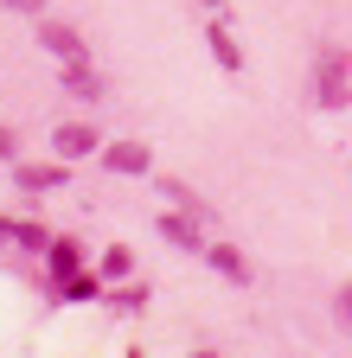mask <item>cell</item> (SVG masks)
Listing matches in <instances>:
<instances>
[{"mask_svg": "<svg viewBox=\"0 0 352 358\" xmlns=\"http://www.w3.org/2000/svg\"><path fill=\"white\" fill-rule=\"evenodd\" d=\"M205 7H211V13H218V7H225V0H205Z\"/></svg>", "mask_w": 352, "mask_h": 358, "instance_id": "cell-18", "label": "cell"}, {"mask_svg": "<svg viewBox=\"0 0 352 358\" xmlns=\"http://www.w3.org/2000/svg\"><path fill=\"white\" fill-rule=\"evenodd\" d=\"M333 307H339V320H346V327H352V282H346V288H339V294H333Z\"/></svg>", "mask_w": 352, "mask_h": 358, "instance_id": "cell-15", "label": "cell"}, {"mask_svg": "<svg viewBox=\"0 0 352 358\" xmlns=\"http://www.w3.org/2000/svg\"><path fill=\"white\" fill-rule=\"evenodd\" d=\"M115 307H122V313H141V307H148V288H141V282H128V288L115 294Z\"/></svg>", "mask_w": 352, "mask_h": 358, "instance_id": "cell-14", "label": "cell"}, {"mask_svg": "<svg viewBox=\"0 0 352 358\" xmlns=\"http://www.w3.org/2000/svg\"><path fill=\"white\" fill-rule=\"evenodd\" d=\"M38 45H45L58 64H83V58H90V52H83V38H77L71 26H58V20H45V26H38Z\"/></svg>", "mask_w": 352, "mask_h": 358, "instance_id": "cell-1", "label": "cell"}, {"mask_svg": "<svg viewBox=\"0 0 352 358\" xmlns=\"http://www.w3.org/2000/svg\"><path fill=\"white\" fill-rule=\"evenodd\" d=\"M64 90H71V96H83V103H97V96H103V83H97L90 64H64Z\"/></svg>", "mask_w": 352, "mask_h": 358, "instance_id": "cell-9", "label": "cell"}, {"mask_svg": "<svg viewBox=\"0 0 352 358\" xmlns=\"http://www.w3.org/2000/svg\"><path fill=\"white\" fill-rule=\"evenodd\" d=\"M167 199L180 205V211H192V217H205V211H211V205H205V199H199L192 186H180V179H167Z\"/></svg>", "mask_w": 352, "mask_h": 358, "instance_id": "cell-13", "label": "cell"}, {"mask_svg": "<svg viewBox=\"0 0 352 358\" xmlns=\"http://www.w3.org/2000/svg\"><path fill=\"white\" fill-rule=\"evenodd\" d=\"M103 166H109V173H148L154 154H148L141 141H109V148H103Z\"/></svg>", "mask_w": 352, "mask_h": 358, "instance_id": "cell-3", "label": "cell"}, {"mask_svg": "<svg viewBox=\"0 0 352 358\" xmlns=\"http://www.w3.org/2000/svg\"><path fill=\"white\" fill-rule=\"evenodd\" d=\"M205 38H211V58L225 64V71H237V64H244V52H237V38H231V26H225V20H211V32H205Z\"/></svg>", "mask_w": 352, "mask_h": 358, "instance_id": "cell-7", "label": "cell"}, {"mask_svg": "<svg viewBox=\"0 0 352 358\" xmlns=\"http://www.w3.org/2000/svg\"><path fill=\"white\" fill-rule=\"evenodd\" d=\"M192 358H218V352H192Z\"/></svg>", "mask_w": 352, "mask_h": 358, "instance_id": "cell-19", "label": "cell"}, {"mask_svg": "<svg viewBox=\"0 0 352 358\" xmlns=\"http://www.w3.org/2000/svg\"><path fill=\"white\" fill-rule=\"evenodd\" d=\"M58 294H64V301H97V294H103V275L77 268V275H64V282H58Z\"/></svg>", "mask_w": 352, "mask_h": 358, "instance_id": "cell-11", "label": "cell"}, {"mask_svg": "<svg viewBox=\"0 0 352 358\" xmlns=\"http://www.w3.org/2000/svg\"><path fill=\"white\" fill-rule=\"evenodd\" d=\"M20 186H26V192H64L71 173H64V166H26V160H20Z\"/></svg>", "mask_w": 352, "mask_h": 358, "instance_id": "cell-6", "label": "cell"}, {"mask_svg": "<svg viewBox=\"0 0 352 358\" xmlns=\"http://www.w3.org/2000/svg\"><path fill=\"white\" fill-rule=\"evenodd\" d=\"M52 148H58L64 160H83V154H97L103 141H97V128H90V122H64V128L52 134Z\"/></svg>", "mask_w": 352, "mask_h": 358, "instance_id": "cell-2", "label": "cell"}, {"mask_svg": "<svg viewBox=\"0 0 352 358\" xmlns=\"http://www.w3.org/2000/svg\"><path fill=\"white\" fill-rule=\"evenodd\" d=\"M160 237H167V243H180L186 256H205V243H199V224H192V211H167V217H160Z\"/></svg>", "mask_w": 352, "mask_h": 358, "instance_id": "cell-4", "label": "cell"}, {"mask_svg": "<svg viewBox=\"0 0 352 358\" xmlns=\"http://www.w3.org/2000/svg\"><path fill=\"white\" fill-rule=\"evenodd\" d=\"M205 262L218 268V275H231V282H244V275H250V262H244L231 243H211V250H205Z\"/></svg>", "mask_w": 352, "mask_h": 358, "instance_id": "cell-10", "label": "cell"}, {"mask_svg": "<svg viewBox=\"0 0 352 358\" xmlns=\"http://www.w3.org/2000/svg\"><path fill=\"white\" fill-rule=\"evenodd\" d=\"M97 275H103V282L135 275V250H128V243H109V250H103V262H97Z\"/></svg>", "mask_w": 352, "mask_h": 358, "instance_id": "cell-8", "label": "cell"}, {"mask_svg": "<svg viewBox=\"0 0 352 358\" xmlns=\"http://www.w3.org/2000/svg\"><path fill=\"white\" fill-rule=\"evenodd\" d=\"M0 7H13V13H38L45 0H0Z\"/></svg>", "mask_w": 352, "mask_h": 358, "instance_id": "cell-16", "label": "cell"}, {"mask_svg": "<svg viewBox=\"0 0 352 358\" xmlns=\"http://www.w3.org/2000/svg\"><path fill=\"white\" fill-rule=\"evenodd\" d=\"M7 154H13V134H7V128H0V160H7Z\"/></svg>", "mask_w": 352, "mask_h": 358, "instance_id": "cell-17", "label": "cell"}, {"mask_svg": "<svg viewBox=\"0 0 352 358\" xmlns=\"http://www.w3.org/2000/svg\"><path fill=\"white\" fill-rule=\"evenodd\" d=\"M13 243H20V250H45V243H52V231H45V224H26V217H13Z\"/></svg>", "mask_w": 352, "mask_h": 358, "instance_id": "cell-12", "label": "cell"}, {"mask_svg": "<svg viewBox=\"0 0 352 358\" xmlns=\"http://www.w3.org/2000/svg\"><path fill=\"white\" fill-rule=\"evenodd\" d=\"M45 262H52V275L64 282V275H77V268H83V243H71V237H52V243H45Z\"/></svg>", "mask_w": 352, "mask_h": 358, "instance_id": "cell-5", "label": "cell"}]
</instances>
